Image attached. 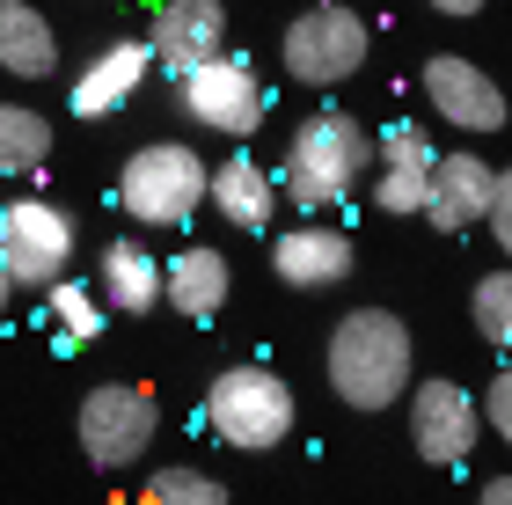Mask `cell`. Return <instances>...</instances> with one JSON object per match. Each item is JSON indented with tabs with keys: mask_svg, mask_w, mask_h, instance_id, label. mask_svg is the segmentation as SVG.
Listing matches in <instances>:
<instances>
[{
	"mask_svg": "<svg viewBox=\"0 0 512 505\" xmlns=\"http://www.w3.org/2000/svg\"><path fill=\"white\" fill-rule=\"evenodd\" d=\"M52 162V118L0 96V176H37Z\"/></svg>",
	"mask_w": 512,
	"mask_h": 505,
	"instance_id": "cell-20",
	"label": "cell"
},
{
	"mask_svg": "<svg viewBox=\"0 0 512 505\" xmlns=\"http://www.w3.org/2000/svg\"><path fill=\"white\" fill-rule=\"evenodd\" d=\"M432 162L439 147L425 140V125L417 118H395L374 132V205L381 213H425V191H432Z\"/></svg>",
	"mask_w": 512,
	"mask_h": 505,
	"instance_id": "cell-12",
	"label": "cell"
},
{
	"mask_svg": "<svg viewBox=\"0 0 512 505\" xmlns=\"http://www.w3.org/2000/svg\"><path fill=\"white\" fill-rule=\"evenodd\" d=\"M483 425H491L498 440L512 447V366H498L491 388H483Z\"/></svg>",
	"mask_w": 512,
	"mask_h": 505,
	"instance_id": "cell-24",
	"label": "cell"
},
{
	"mask_svg": "<svg viewBox=\"0 0 512 505\" xmlns=\"http://www.w3.org/2000/svg\"><path fill=\"white\" fill-rule=\"evenodd\" d=\"M161 286H169V264H161L139 235L103 242V257H96V293H103L110 315H154V308H161Z\"/></svg>",
	"mask_w": 512,
	"mask_h": 505,
	"instance_id": "cell-17",
	"label": "cell"
},
{
	"mask_svg": "<svg viewBox=\"0 0 512 505\" xmlns=\"http://www.w3.org/2000/svg\"><path fill=\"white\" fill-rule=\"evenodd\" d=\"M205 425H213V440L235 447V454H271V447L293 440L300 403H293V388H286L278 366L242 359V366H220V374L205 381Z\"/></svg>",
	"mask_w": 512,
	"mask_h": 505,
	"instance_id": "cell-4",
	"label": "cell"
},
{
	"mask_svg": "<svg viewBox=\"0 0 512 505\" xmlns=\"http://www.w3.org/2000/svg\"><path fill=\"white\" fill-rule=\"evenodd\" d=\"M491 183H498V169L483 162V154H439L432 191H425V220L439 235H469V227L491 213Z\"/></svg>",
	"mask_w": 512,
	"mask_h": 505,
	"instance_id": "cell-16",
	"label": "cell"
},
{
	"mask_svg": "<svg viewBox=\"0 0 512 505\" xmlns=\"http://www.w3.org/2000/svg\"><path fill=\"white\" fill-rule=\"evenodd\" d=\"M439 15H483V0H432Z\"/></svg>",
	"mask_w": 512,
	"mask_h": 505,
	"instance_id": "cell-27",
	"label": "cell"
},
{
	"mask_svg": "<svg viewBox=\"0 0 512 505\" xmlns=\"http://www.w3.org/2000/svg\"><path fill=\"white\" fill-rule=\"evenodd\" d=\"M44 315H52V330H59L66 344H96V337H103V323H110L103 293H96V286H81L74 271H66L59 286H44Z\"/></svg>",
	"mask_w": 512,
	"mask_h": 505,
	"instance_id": "cell-21",
	"label": "cell"
},
{
	"mask_svg": "<svg viewBox=\"0 0 512 505\" xmlns=\"http://www.w3.org/2000/svg\"><path fill=\"white\" fill-rule=\"evenodd\" d=\"M425 103H432L439 125L476 132V140L512 118V110H505V88L483 74L476 59H461V52H432V59H425Z\"/></svg>",
	"mask_w": 512,
	"mask_h": 505,
	"instance_id": "cell-11",
	"label": "cell"
},
{
	"mask_svg": "<svg viewBox=\"0 0 512 505\" xmlns=\"http://www.w3.org/2000/svg\"><path fill=\"white\" fill-rule=\"evenodd\" d=\"M359 271V249L330 220H293L286 235H271V279L293 293H337Z\"/></svg>",
	"mask_w": 512,
	"mask_h": 505,
	"instance_id": "cell-10",
	"label": "cell"
},
{
	"mask_svg": "<svg viewBox=\"0 0 512 505\" xmlns=\"http://www.w3.org/2000/svg\"><path fill=\"white\" fill-rule=\"evenodd\" d=\"M417 344H410V323L395 308H352L337 315L330 344H322V374H330V396L359 418L374 410H395L410 396V374H417Z\"/></svg>",
	"mask_w": 512,
	"mask_h": 505,
	"instance_id": "cell-1",
	"label": "cell"
},
{
	"mask_svg": "<svg viewBox=\"0 0 512 505\" xmlns=\"http://www.w3.org/2000/svg\"><path fill=\"white\" fill-rule=\"evenodd\" d=\"M139 505H227V484L220 476H205V469H154L147 476V491H139Z\"/></svg>",
	"mask_w": 512,
	"mask_h": 505,
	"instance_id": "cell-23",
	"label": "cell"
},
{
	"mask_svg": "<svg viewBox=\"0 0 512 505\" xmlns=\"http://www.w3.org/2000/svg\"><path fill=\"white\" fill-rule=\"evenodd\" d=\"M359 176H374V132L352 110H315L293 125L286 154H278V191L300 213H337L359 191Z\"/></svg>",
	"mask_w": 512,
	"mask_h": 505,
	"instance_id": "cell-2",
	"label": "cell"
},
{
	"mask_svg": "<svg viewBox=\"0 0 512 505\" xmlns=\"http://www.w3.org/2000/svg\"><path fill=\"white\" fill-rule=\"evenodd\" d=\"M469 315H476V337L491 344V352H512V264L483 271L469 286Z\"/></svg>",
	"mask_w": 512,
	"mask_h": 505,
	"instance_id": "cell-22",
	"label": "cell"
},
{
	"mask_svg": "<svg viewBox=\"0 0 512 505\" xmlns=\"http://www.w3.org/2000/svg\"><path fill=\"white\" fill-rule=\"evenodd\" d=\"M74 242H81V227H74L66 205L37 198V191H22V198L0 205V264H8V279L22 293L59 286L66 264H74Z\"/></svg>",
	"mask_w": 512,
	"mask_h": 505,
	"instance_id": "cell-6",
	"label": "cell"
},
{
	"mask_svg": "<svg viewBox=\"0 0 512 505\" xmlns=\"http://www.w3.org/2000/svg\"><path fill=\"white\" fill-rule=\"evenodd\" d=\"M483 227H491V242L505 249V264H512V169H498V183H491V213H483Z\"/></svg>",
	"mask_w": 512,
	"mask_h": 505,
	"instance_id": "cell-25",
	"label": "cell"
},
{
	"mask_svg": "<svg viewBox=\"0 0 512 505\" xmlns=\"http://www.w3.org/2000/svg\"><path fill=\"white\" fill-rule=\"evenodd\" d=\"M476 505H512V476H491V484H483V498Z\"/></svg>",
	"mask_w": 512,
	"mask_h": 505,
	"instance_id": "cell-26",
	"label": "cell"
},
{
	"mask_svg": "<svg viewBox=\"0 0 512 505\" xmlns=\"http://www.w3.org/2000/svg\"><path fill=\"white\" fill-rule=\"evenodd\" d=\"M74 432H81L88 462H96L103 476H118V469L147 462V447L161 432V403H154L147 381H96L81 396V410H74Z\"/></svg>",
	"mask_w": 512,
	"mask_h": 505,
	"instance_id": "cell-5",
	"label": "cell"
},
{
	"mask_svg": "<svg viewBox=\"0 0 512 505\" xmlns=\"http://www.w3.org/2000/svg\"><path fill=\"white\" fill-rule=\"evenodd\" d=\"M366 52H374V37H366V22L344 8V0L300 8L286 22V44H278V59H286V74L300 88H344L366 66Z\"/></svg>",
	"mask_w": 512,
	"mask_h": 505,
	"instance_id": "cell-7",
	"label": "cell"
},
{
	"mask_svg": "<svg viewBox=\"0 0 512 505\" xmlns=\"http://www.w3.org/2000/svg\"><path fill=\"white\" fill-rule=\"evenodd\" d=\"M15 293H22V286L8 279V264H0V315H8V301H15Z\"/></svg>",
	"mask_w": 512,
	"mask_h": 505,
	"instance_id": "cell-28",
	"label": "cell"
},
{
	"mask_svg": "<svg viewBox=\"0 0 512 505\" xmlns=\"http://www.w3.org/2000/svg\"><path fill=\"white\" fill-rule=\"evenodd\" d=\"M176 103H183L191 125L227 132V140H249V132L271 118V88H264V74H256L242 52L198 59L191 74H176Z\"/></svg>",
	"mask_w": 512,
	"mask_h": 505,
	"instance_id": "cell-8",
	"label": "cell"
},
{
	"mask_svg": "<svg viewBox=\"0 0 512 505\" xmlns=\"http://www.w3.org/2000/svg\"><path fill=\"white\" fill-rule=\"evenodd\" d=\"M227 293H235V264H227L213 242H191V249H176V257H169L161 308H176L183 323H220Z\"/></svg>",
	"mask_w": 512,
	"mask_h": 505,
	"instance_id": "cell-18",
	"label": "cell"
},
{
	"mask_svg": "<svg viewBox=\"0 0 512 505\" xmlns=\"http://www.w3.org/2000/svg\"><path fill=\"white\" fill-rule=\"evenodd\" d=\"M410 447H417V462H432V469H461L476 454V432H483V403L469 396L461 381L447 374H432V381H417L410 396Z\"/></svg>",
	"mask_w": 512,
	"mask_h": 505,
	"instance_id": "cell-9",
	"label": "cell"
},
{
	"mask_svg": "<svg viewBox=\"0 0 512 505\" xmlns=\"http://www.w3.org/2000/svg\"><path fill=\"white\" fill-rule=\"evenodd\" d=\"M205 183H213V162H205L191 140H147V147L125 154L110 198H118V213L132 227H147V235H183V227L205 213Z\"/></svg>",
	"mask_w": 512,
	"mask_h": 505,
	"instance_id": "cell-3",
	"label": "cell"
},
{
	"mask_svg": "<svg viewBox=\"0 0 512 505\" xmlns=\"http://www.w3.org/2000/svg\"><path fill=\"white\" fill-rule=\"evenodd\" d=\"M147 52L169 74H191L198 59H220L227 52V8L220 0H161L154 22H147Z\"/></svg>",
	"mask_w": 512,
	"mask_h": 505,
	"instance_id": "cell-14",
	"label": "cell"
},
{
	"mask_svg": "<svg viewBox=\"0 0 512 505\" xmlns=\"http://www.w3.org/2000/svg\"><path fill=\"white\" fill-rule=\"evenodd\" d=\"M278 169H264V162H249V154L235 147L227 162H213V183H205V205L235 227V235H271L278 227Z\"/></svg>",
	"mask_w": 512,
	"mask_h": 505,
	"instance_id": "cell-15",
	"label": "cell"
},
{
	"mask_svg": "<svg viewBox=\"0 0 512 505\" xmlns=\"http://www.w3.org/2000/svg\"><path fill=\"white\" fill-rule=\"evenodd\" d=\"M147 74H154V52H147V37H118V44H103L96 59H81V74L66 81V110L74 118H118V110L147 88Z\"/></svg>",
	"mask_w": 512,
	"mask_h": 505,
	"instance_id": "cell-13",
	"label": "cell"
},
{
	"mask_svg": "<svg viewBox=\"0 0 512 505\" xmlns=\"http://www.w3.org/2000/svg\"><path fill=\"white\" fill-rule=\"evenodd\" d=\"M0 74H15V81L59 74V37L37 0H0Z\"/></svg>",
	"mask_w": 512,
	"mask_h": 505,
	"instance_id": "cell-19",
	"label": "cell"
}]
</instances>
